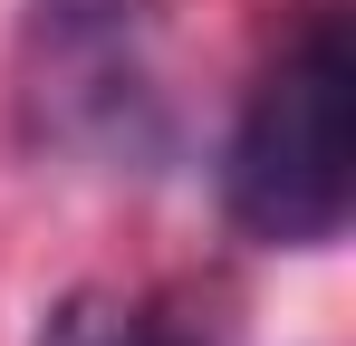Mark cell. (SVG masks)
Returning <instances> with one entry per match:
<instances>
[{"label":"cell","mask_w":356,"mask_h":346,"mask_svg":"<svg viewBox=\"0 0 356 346\" xmlns=\"http://www.w3.org/2000/svg\"><path fill=\"white\" fill-rule=\"evenodd\" d=\"M222 202L270 250H318L347 231L356 202V49L337 10H308L270 77L250 87L222 154Z\"/></svg>","instance_id":"cell-1"},{"label":"cell","mask_w":356,"mask_h":346,"mask_svg":"<svg viewBox=\"0 0 356 346\" xmlns=\"http://www.w3.org/2000/svg\"><path fill=\"white\" fill-rule=\"evenodd\" d=\"M39 106L67 145H135L154 106V0H29Z\"/></svg>","instance_id":"cell-2"},{"label":"cell","mask_w":356,"mask_h":346,"mask_svg":"<svg viewBox=\"0 0 356 346\" xmlns=\"http://www.w3.org/2000/svg\"><path fill=\"white\" fill-rule=\"evenodd\" d=\"M116 346H193V337H174V327H154V318L135 308V318H125V337H116Z\"/></svg>","instance_id":"cell-3"}]
</instances>
